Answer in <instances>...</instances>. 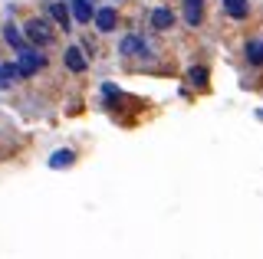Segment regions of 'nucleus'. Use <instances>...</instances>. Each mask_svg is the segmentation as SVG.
<instances>
[{"label":"nucleus","instance_id":"obj_3","mask_svg":"<svg viewBox=\"0 0 263 259\" xmlns=\"http://www.w3.org/2000/svg\"><path fill=\"white\" fill-rule=\"evenodd\" d=\"M63 59H66V69L69 72H86L89 69V59H86V53H82L79 46H69Z\"/></svg>","mask_w":263,"mask_h":259},{"label":"nucleus","instance_id":"obj_6","mask_svg":"<svg viewBox=\"0 0 263 259\" xmlns=\"http://www.w3.org/2000/svg\"><path fill=\"white\" fill-rule=\"evenodd\" d=\"M96 7L89 4V0H72V20L76 23H89V20H96Z\"/></svg>","mask_w":263,"mask_h":259},{"label":"nucleus","instance_id":"obj_11","mask_svg":"<svg viewBox=\"0 0 263 259\" xmlns=\"http://www.w3.org/2000/svg\"><path fill=\"white\" fill-rule=\"evenodd\" d=\"M49 17H53L56 23H60L63 30H69V20H72L69 7H63V4H53V7H49Z\"/></svg>","mask_w":263,"mask_h":259},{"label":"nucleus","instance_id":"obj_10","mask_svg":"<svg viewBox=\"0 0 263 259\" xmlns=\"http://www.w3.org/2000/svg\"><path fill=\"white\" fill-rule=\"evenodd\" d=\"M16 76H20V66L16 62H4L0 66V89H10L16 82Z\"/></svg>","mask_w":263,"mask_h":259},{"label":"nucleus","instance_id":"obj_12","mask_svg":"<svg viewBox=\"0 0 263 259\" xmlns=\"http://www.w3.org/2000/svg\"><path fill=\"white\" fill-rule=\"evenodd\" d=\"M72 161H76V155H72L69 148H60V151H53V158H49V167H69Z\"/></svg>","mask_w":263,"mask_h":259},{"label":"nucleus","instance_id":"obj_9","mask_svg":"<svg viewBox=\"0 0 263 259\" xmlns=\"http://www.w3.org/2000/svg\"><path fill=\"white\" fill-rule=\"evenodd\" d=\"M224 10H227V17L243 20L247 13H250V4H247V0H224Z\"/></svg>","mask_w":263,"mask_h":259},{"label":"nucleus","instance_id":"obj_7","mask_svg":"<svg viewBox=\"0 0 263 259\" xmlns=\"http://www.w3.org/2000/svg\"><path fill=\"white\" fill-rule=\"evenodd\" d=\"M204 17V0H184V20L187 27H197Z\"/></svg>","mask_w":263,"mask_h":259},{"label":"nucleus","instance_id":"obj_15","mask_svg":"<svg viewBox=\"0 0 263 259\" xmlns=\"http://www.w3.org/2000/svg\"><path fill=\"white\" fill-rule=\"evenodd\" d=\"M4 36H7V43H13V46H16V53L27 50V46H23V33H20L16 27H7V30H4Z\"/></svg>","mask_w":263,"mask_h":259},{"label":"nucleus","instance_id":"obj_4","mask_svg":"<svg viewBox=\"0 0 263 259\" xmlns=\"http://www.w3.org/2000/svg\"><path fill=\"white\" fill-rule=\"evenodd\" d=\"M145 50H148V43H145L138 33H128V36L119 43V53H122V56H138V53H145Z\"/></svg>","mask_w":263,"mask_h":259},{"label":"nucleus","instance_id":"obj_8","mask_svg":"<svg viewBox=\"0 0 263 259\" xmlns=\"http://www.w3.org/2000/svg\"><path fill=\"white\" fill-rule=\"evenodd\" d=\"M171 23H175V13H171L168 7H155L152 10V27L155 30H168Z\"/></svg>","mask_w":263,"mask_h":259},{"label":"nucleus","instance_id":"obj_13","mask_svg":"<svg viewBox=\"0 0 263 259\" xmlns=\"http://www.w3.org/2000/svg\"><path fill=\"white\" fill-rule=\"evenodd\" d=\"M247 62H250V66H263V39H253V43L247 46Z\"/></svg>","mask_w":263,"mask_h":259},{"label":"nucleus","instance_id":"obj_2","mask_svg":"<svg viewBox=\"0 0 263 259\" xmlns=\"http://www.w3.org/2000/svg\"><path fill=\"white\" fill-rule=\"evenodd\" d=\"M43 56H40L36 50H20L16 53V66H20V76H36L40 69H43Z\"/></svg>","mask_w":263,"mask_h":259},{"label":"nucleus","instance_id":"obj_14","mask_svg":"<svg viewBox=\"0 0 263 259\" xmlns=\"http://www.w3.org/2000/svg\"><path fill=\"white\" fill-rule=\"evenodd\" d=\"M187 82L197 85V89H204V85H208V69H204V66H191V69H187Z\"/></svg>","mask_w":263,"mask_h":259},{"label":"nucleus","instance_id":"obj_1","mask_svg":"<svg viewBox=\"0 0 263 259\" xmlns=\"http://www.w3.org/2000/svg\"><path fill=\"white\" fill-rule=\"evenodd\" d=\"M23 36H27L33 46H40V50L53 43V33L46 30V23H43V20H30V23H23Z\"/></svg>","mask_w":263,"mask_h":259},{"label":"nucleus","instance_id":"obj_5","mask_svg":"<svg viewBox=\"0 0 263 259\" xmlns=\"http://www.w3.org/2000/svg\"><path fill=\"white\" fill-rule=\"evenodd\" d=\"M115 23H119V13H115L112 7H102V10L96 13V30L99 33H112Z\"/></svg>","mask_w":263,"mask_h":259}]
</instances>
